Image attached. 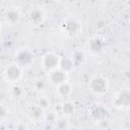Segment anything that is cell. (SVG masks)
<instances>
[{
  "mask_svg": "<svg viewBox=\"0 0 130 130\" xmlns=\"http://www.w3.org/2000/svg\"><path fill=\"white\" fill-rule=\"evenodd\" d=\"M22 67L19 66L16 62L14 63H10L8 64L4 71H3V75H4V78L9 81V82H13V83H16L22 76Z\"/></svg>",
  "mask_w": 130,
  "mask_h": 130,
  "instance_id": "6da1fadb",
  "label": "cell"
},
{
  "mask_svg": "<svg viewBox=\"0 0 130 130\" xmlns=\"http://www.w3.org/2000/svg\"><path fill=\"white\" fill-rule=\"evenodd\" d=\"M88 87L90 89V91H92L95 94H102L104 92H106L107 88H108V81L105 77L101 76V75H95L93 76L89 83H88Z\"/></svg>",
  "mask_w": 130,
  "mask_h": 130,
  "instance_id": "7a4b0ae2",
  "label": "cell"
},
{
  "mask_svg": "<svg viewBox=\"0 0 130 130\" xmlns=\"http://www.w3.org/2000/svg\"><path fill=\"white\" fill-rule=\"evenodd\" d=\"M32 61H34V55L29 49H26V48L20 49L15 54V62L22 68L30 66Z\"/></svg>",
  "mask_w": 130,
  "mask_h": 130,
  "instance_id": "3957f363",
  "label": "cell"
},
{
  "mask_svg": "<svg viewBox=\"0 0 130 130\" xmlns=\"http://www.w3.org/2000/svg\"><path fill=\"white\" fill-rule=\"evenodd\" d=\"M60 60H61V58L58 55H56L54 53H47L46 55H44V57L42 59V66L46 71L51 72V71L59 68Z\"/></svg>",
  "mask_w": 130,
  "mask_h": 130,
  "instance_id": "277c9868",
  "label": "cell"
},
{
  "mask_svg": "<svg viewBox=\"0 0 130 130\" xmlns=\"http://www.w3.org/2000/svg\"><path fill=\"white\" fill-rule=\"evenodd\" d=\"M113 105L118 109L130 108V89L124 88L120 90L113 100Z\"/></svg>",
  "mask_w": 130,
  "mask_h": 130,
  "instance_id": "5b68a950",
  "label": "cell"
},
{
  "mask_svg": "<svg viewBox=\"0 0 130 130\" xmlns=\"http://www.w3.org/2000/svg\"><path fill=\"white\" fill-rule=\"evenodd\" d=\"M64 31L69 37H76L81 31V24L74 18H68L63 24Z\"/></svg>",
  "mask_w": 130,
  "mask_h": 130,
  "instance_id": "8992f818",
  "label": "cell"
},
{
  "mask_svg": "<svg viewBox=\"0 0 130 130\" xmlns=\"http://www.w3.org/2000/svg\"><path fill=\"white\" fill-rule=\"evenodd\" d=\"M67 77H68V73L67 72H65L61 68H57V69L49 72L48 80H49V82L51 84L58 86L59 84L67 81Z\"/></svg>",
  "mask_w": 130,
  "mask_h": 130,
  "instance_id": "52a82bcc",
  "label": "cell"
},
{
  "mask_svg": "<svg viewBox=\"0 0 130 130\" xmlns=\"http://www.w3.org/2000/svg\"><path fill=\"white\" fill-rule=\"evenodd\" d=\"M106 46L105 41L100 38V37H93L91 39L88 40L87 42V49L91 54H100L101 52H103L104 48Z\"/></svg>",
  "mask_w": 130,
  "mask_h": 130,
  "instance_id": "ba28073f",
  "label": "cell"
},
{
  "mask_svg": "<svg viewBox=\"0 0 130 130\" xmlns=\"http://www.w3.org/2000/svg\"><path fill=\"white\" fill-rule=\"evenodd\" d=\"M45 17H46V14L42 8H35L30 11L28 19L30 23H32L34 25H40L44 22Z\"/></svg>",
  "mask_w": 130,
  "mask_h": 130,
  "instance_id": "9c48e42d",
  "label": "cell"
},
{
  "mask_svg": "<svg viewBox=\"0 0 130 130\" xmlns=\"http://www.w3.org/2000/svg\"><path fill=\"white\" fill-rule=\"evenodd\" d=\"M4 17H5V20L7 23L15 24V23H18V21L20 19V12L16 7H11L6 10Z\"/></svg>",
  "mask_w": 130,
  "mask_h": 130,
  "instance_id": "30bf717a",
  "label": "cell"
},
{
  "mask_svg": "<svg viewBox=\"0 0 130 130\" xmlns=\"http://www.w3.org/2000/svg\"><path fill=\"white\" fill-rule=\"evenodd\" d=\"M45 110L40 107L39 105L35 106V107H31L29 112H28V117L31 121L34 122H40L42 121L43 119H45Z\"/></svg>",
  "mask_w": 130,
  "mask_h": 130,
  "instance_id": "8fae6325",
  "label": "cell"
},
{
  "mask_svg": "<svg viewBox=\"0 0 130 130\" xmlns=\"http://www.w3.org/2000/svg\"><path fill=\"white\" fill-rule=\"evenodd\" d=\"M107 115H108V111L102 105H95L90 110V116L96 121H102V120L106 119Z\"/></svg>",
  "mask_w": 130,
  "mask_h": 130,
  "instance_id": "7c38bea8",
  "label": "cell"
},
{
  "mask_svg": "<svg viewBox=\"0 0 130 130\" xmlns=\"http://www.w3.org/2000/svg\"><path fill=\"white\" fill-rule=\"evenodd\" d=\"M75 67V64L72 60L71 57H64V58H61L60 60V65H59V68H61L62 70H64L65 72L69 73L70 71H72Z\"/></svg>",
  "mask_w": 130,
  "mask_h": 130,
  "instance_id": "4fadbf2b",
  "label": "cell"
},
{
  "mask_svg": "<svg viewBox=\"0 0 130 130\" xmlns=\"http://www.w3.org/2000/svg\"><path fill=\"white\" fill-rule=\"evenodd\" d=\"M57 92H58V94L60 96L67 98L72 92V86L70 85V83H68L67 81H65V82H63V83H61V84H59L57 86Z\"/></svg>",
  "mask_w": 130,
  "mask_h": 130,
  "instance_id": "5bb4252c",
  "label": "cell"
},
{
  "mask_svg": "<svg viewBox=\"0 0 130 130\" xmlns=\"http://www.w3.org/2000/svg\"><path fill=\"white\" fill-rule=\"evenodd\" d=\"M71 58H72V60H73L75 66H79V65H81V64L84 62V60H85V55H84V53H83L81 50H75V51L72 52Z\"/></svg>",
  "mask_w": 130,
  "mask_h": 130,
  "instance_id": "9a60e30c",
  "label": "cell"
},
{
  "mask_svg": "<svg viewBox=\"0 0 130 130\" xmlns=\"http://www.w3.org/2000/svg\"><path fill=\"white\" fill-rule=\"evenodd\" d=\"M62 111L65 115H71L74 112V105L71 102H65L62 105Z\"/></svg>",
  "mask_w": 130,
  "mask_h": 130,
  "instance_id": "2e32d148",
  "label": "cell"
},
{
  "mask_svg": "<svg viewBox=\"0 0 130 130\" xmlns=\"http://www.w3.org/2000/svg\"><path fill=\"white\" fill-rule=\"evenodd\" d=\"M38 105H39L40 107H42L44 110H47V109L50 107L51 102H50V100H49L47 96H42V98L39 99V101H38Z\"/></svg>",
  "mask_w": 130,
  "mask_h": 130,
  "instance_id": "e0dca14e",
  "label": "cell"
},
{
  "mask_svg": "<svg viewBox=\"0 0 130 130\" xmlns=\"http://www.w3.org/2000/svg\"><path fill=\"white\" fill-rule=\"evenodd\" d=\"M45 119H46L48 122H50V123H56L58 117H57V115H56L55 112L50 111L49 113H47V114L45 115Z\"/></svg>",
  "mask_w": 130,
  "mask_h": 130,
  "instance_id": "ac0fdd59",
  "label": "cell"
},
{
  "mask_svg": "<svg viewBox=\"0 0 130 130\" xmlns=\"http://www.w3.org/2000/svg\"><path fill=\"white\" fill-rule=\"evenodd\" d=\"M12 93H13L14 96L19 98V96L22 95L23 91H22V88H21V87H19V86H14V87L12 88Z\"/></svg>",
  "mask_w": 130,
  "mask_h": 130,
  "instance_id": "d6986e66",
  "label": "cell"
},
{
  "mask_svg": "<svg viewBox=\"0 0 130 130\" xmlns=\"http://www.w3.org/2000/svg\"><path fill=\"white\" fill-rule=\"evenodd\" d=\"M35 87H36L38 90L43 89V88L45 87V81H44V80H42V79L37 80V81L35 82Z\"/></svg>",
  "mask_w": 130,
  "mask_h": 130,
  "instance_id": "ffe728a7",
  "label": "cell"
},
{
  "mask_svg": "<svg viewBox=\"0 0 130 130\" xmlns=\"http://www.w3.org/2000/svg\"><path fill=\"white\" fill-rule=\"evenodd\" d=\"M53 1H59V0H53Z\"/></svg>",
  "mask_w": 130,
  "mask_h": 130,
  "instance_id": "44dd1931",
  "label": "cell"
}]
</instances>
